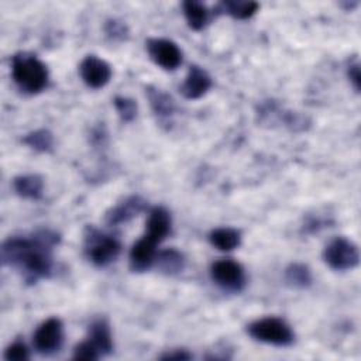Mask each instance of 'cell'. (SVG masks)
<instances>
[{"mask_svg": "<svg viewBox=\"0 0 361 361\" xmlns=\"http://www.w3.org/2000/svg\"><path fill=\"white\" fill-rule=\"evenodd\" d=\"M13 189L23 199L38 200L44 192V179L35 173L20 175L13 179Z\"/></svg>", "mask_w": 361, "mask_h": 361, "instance_id": "16", "label": "cell"}, {"mask_svg": "<svg viewBox=\"0 0 361 361\" xmlns=\"http://www.w3.org/2000/svg\"><path fill=\"white\" fill-rule=\"evenodd\" d=\"M30 358L27 345L23 341H14L4 350L6 361H25Z\"/></svg>", "mask_w": 361, "mask_h": 361, "instance_id": "25", "label": "cell"}, {"mask_svg": "<svg viewBox=\"0 0 361 361\" xmlns=\"http://www.w3.org/2000/svg\"><path fill=\"white\" fill-rule=\"evenodd\" d=\"M259 4L257 1H238V0H226L219 3L214 7L216 14H228L234 18L238 20H247L250 17H252L257 10H258Z\"/></svg>", "mask_w": 361, "mask_h": 361, "instance_id": "19", "label": "cell"}, {"mask_svg": "<svg viewBox=\"0 0 361 361\" xmlns=\"http://www.w3.org/2000/svg\"><path fill=\"white\" fill-rule=\"evenodd\" d=\"M104 32H106V37L110 41H114V42H121V41H126L128 38L127 24L121 20H117V18H110V20L106 21Z\"/></svg>", "mask_w": 361, "mask_h": 361, "instance_id": "24", "label": "cell"}, {"mask_svg": "<svg viewBox=\"0 0 361 361\" xmlns=\"http://www.w3.org/2000/svg\"><path fill=\"white\" fill-rule=\"evenodd\" d=\"M209 241L220 251H231L241 243V234L233 227H217L209 233Z\"/></svg>", "mask_w": 361, "mask_h": 361, "instance_id": "20", "label": "cell"}, {"mask_svg": "<svg viewBox=\"0 0 361 361\" xmlns=\"http://www.w3.org/2000/svg\"><path fill=\"white\" fill-rule=\"evenodd\" d=\"M59 243V234L41 228L31 235H13L3 241L0 258L3 265L16 268L27 283L48 278L54 268L52 251Z\"/></svg>", "mask_w": 361, "mask_h": 361, "instance_id": "1", "label": "cell"}, {"mask_svg": "<svg viewBox=\"0 0 361 361\" xmlns=\"http://www.w3.org/2000/svg\"><path fill=\"white\" fill-rule=\"evenodd\" d=\"M210 75L199 65H190L188 75L180 86V92L186 99L195 100L204 96L212 87Z\"/></svg>", "mask_w": 361, "mask_h": 361, "instance_id": "12", "label": "cell"}, {"mask_svg": "<svg viewBox=\"0 0 361 361\" xmlns=\"http://www.w3.org/2000/svg\"><path fill=\"white\" fill-rule=\"evenodd\" d=\"M323 259L334 271H348L358 265L360 251L351 240L336 237L324 247Z\"/></svg>", "mask_w": 361, "mask_h": 361, "instance_id": "5", "label": "cell"}, {"mask_svg": "<svg viewBox=\"0 0 361 361\" xmlns=\"http://www.w3.org/2000/svg\"><path fill=\"white\" fill-rule=\"evenodd\" d=\"M83 251L86 258L96 267H107L114 262L121 251L120 241L110 235L104 234L100 230L89 226L85 231Z\"/></svg>", "mask_w": 361, "mask_h": 361, "instance_id": "3", "label": "cell"}, {"mask_svg": "<svg viewBox=\"0 0 361 361\" xmlns=\"http://www.w3.org/2000/svg\"><path fill=\"white\" fill-rule=\"evenodd\" d=\"M285 281L289 286L296 289H305L312 285L313 276L310 272V268L302 262H293L289 264L285 269Z\"/></svg>", "mask_w": 361, "mask_h": 361, "instance_id": "21", "label": "cell"}, {"mask_svg": "<svg viewBox=\"0 0 361 361\" xmlns=\"http://www.w3.org/2000/svg\"><path fill=\"white\" fill-rule=\"evenodd\" d=\"M97 358H100V354L96 351V348L87 340L79 343L73 348V360H89V361H93V360H97Z\"/></svg>", "mask_w": 361, "mask_h": 361, "instance_id": "26", "label": "cell"}, {"mask_svg": "<svg viewBox=\"0 0 361 361\" xmlns=\"http://www.w3.org/2000/svg\"><path fill=\"white\" fill-rule=\"evenodd\" d=\"M347 76H348V80H350V83L353 85L354 90H355V92H360L361 75H360V63H358V61H354V62H351V63L348 65Z\"/></svg>", "mask_w": 361, "mask_h": 361, "instance_id": "27", "label": "cell"}, {"mask_svg": "<svg viewBox=\"0 0 361 361\" xmlns=\"http://www.w3.org/2000/svg\"><path fill=\"white\" fill-rule=\"evenodd\" d=\"M192 358V355L186 351V350H171L165 354L161 355V360H176V361H180V360H189Z\"/></svg>", "mask_w": 361, "mask_h": 361, "instance_id": "28", "label": "cell"}, {"mask_svg": "<svg viewBox=\"0 0 361 361\" xmlns=\"http://www.w3.org/2000/svg\"><path fill=\"white\" fill-rule=\"evenodd\" d=\"M171 226H172V220H171L169 212L165 207L157 206L151 209L148 213L144 237L151 243H154L155 245H158L171 233Z\"/></svg>", "mask_w": 361, "mask_h": 361, "instance_id": "11", "label": "cell"}, {"mask_svg": "<svg viewBox=\"0 0 361 361\" xmlns=\"http://www.w3.org/2000/svg\"><path fill=\"white\" fill-rule=\"evenodd\" d=\"M111 66L96 55H87L79 65V75L90 89H100L111 79Z\"/></svg>", "mask_w": 361, "mask_h": 361, "instance_id": "9", "label": "cell"}, {"mask_svg": "<svg viewBox=\"0 0 361 361\" xmlns=\"http://www.w3.org/2000/svg\"><path fill=\"white\" fill-rule=\"evenodd\" d=\"M147 52L155 65L165 71H173L182 63V51L176 42L166 38H149Z\"/></svg>", "mask_w": 361, "mask_h": 361, "instance_id": "8", "label": "cell"}, {"mask_svg": "<svg viewBox=\"0 0 361 361\" xmlns=\"http://www.w3.org/2000/svg\"><path fill=\"white\" fill-rule=\"evenodd\" d=\"M63 343V324L58 317H49L42 322L32 336L35 350L42 355L56 353Z\"/></svg>", "mask_w": 361, "mask_h": 361, "instance_id": "7", "label": "cell"}, {"mask_svg": "<svg viewBox=\"0 0 361 361\" xmlns=\"http://www.w3.org/2000/svg\"><path fill=\"white\" fill-rule=\"evenodd\" d=\"M155 244L147 240L144 235L130 250V268L133 272H144L154 265L157 255Z\"/></svg>", "mask_w": 361, "mask_h": 361, "instance_id": "14", "label": "cell"}, {"mask_svg": "<svg viewBox=\"0 0 361 361\" xmlns=\"http://www.w3.org/2000/svg\"><path fill=\"white\" fill-rule=\"evenodd\" d=\"M145 94L148 97L152 113L159 121H169L173 117L176 104L171 94L155 86H147Z\"/></svg>", "mask_w": 361, "mask_h": 361, "instance_id": "13", "label": "cell"}, {"mask_svg": "<svg viewBox=\"0 0 361 361\" xmlns=\"http://www.w3.org/2000/svg\"><path fill=\"white\" fill-rule=\"evenodd\" d=\"M213 282L226 292H240L244 289L247 278L241 264L233 259H219L210 267Z\"/></svg>", "mask_w": 361, "mask_h": 361, "instance_id": "6", "label": "cell"}, {"mask_svg": "<svg viewBox=\"0 0 361 361\" xmlns=\"http://www.w3.org/2000/svg\"><path fill=\"white\" fill-rule=\"evenodd\" d=\"M145 209H147V202L141 196L133 195V196L126 197L118 204L110 207L106 212L104 221H106L107 226H111V227L113 226H120L123 223L130 221L131 219L138 216Z\"/></svg>", "mask_w": 361, "mask_h": 361, "instance_id": "10", "label": "cell"}, {"mask_svg": "<svg viewBox=\"0 0 361 361\" xmlns=\"http://www.w3.org/2000/svg\"><path fill=\"white\" fill-rule=\"evenodd\" d=\"M23 142L37 152H49L54 148V134L47 128H38L25 134Z\"/></svg>", "mask_w": 361, "mask_h": 361, "instance_id": "22", "label": "cell"}, {"mask_svg": "<svg viewBox=\"0 0 361 361\" xmlns=\"http://www.w3.org/2000/svg\"><path fill=\"white\" fill-rule=\"evenodd\" d=\"M182 8L186 23L193 31H200L209 24L210 11L203 3L196 0H186L182 3Z\"/></svg>", "mask_w": 361, "mask_h": 361, "instance_id": "18", "label": "cell"}, {"mask_svg": "<svg viewBox=\"0 0 361 361\" xmlns=\"http://www.w3.org/2000/svg\"><path fill=\"white\" fill-rule=\"evenodd\" d=\"M154 264L165 275H176L185 268V257L175 248L161 250L157 252Z\"/></svg>", "mask_w": 361, "mask_h": 361, "instance_id": "17", "label": "cell"}, {"mask_svg": "<svg viewBox=\"0 0 361 361\" xmlns=\"http://www.w3.org/2000/svg\"><path fill=\"white\" fill-rule=\"evenodd\" d=\"M113 104L123 123H131L135 120L138 113V104L134 99L127 96H116Z\"/></svg>", "mask_w": 361, "mask_h": 361, "instance_id": "23", "label": "cell"}, {"mask_svg": "<svg viewBox=\"0 0 361 361\" xmlns=\"http://www.w3.org/2000/svg\"><path fill=\"white\" fill-rule=\"evenodd\" d=\"M87 341L102 355H107L113 351V338L110 326L106 319H96L87 329Z\"/></svg>", "mask_w": 361, "mask_h": 361, "instance_id": "15", "label": "cell"}, {"mask_svg": "<svg viewBox=\"0 0 361 361\" xmlns=\"http://www.w3.org/2000/svg\"><path fill=\"white\" fill-rule=\"evenodd\" d=\"M11 78L27 94H37L48 86L49 73L42 61L30 52H18L11 58Z\"/></svg>", "mask_w": 361, "mask_h": 361, "instance_id": "2", "label": "cell"}, {"mask_svg": "<svg viewBox=\"0 0 361 361\" xmlns=\"http://www.w3.org/2000/svg\"><path fill=\"white\" fill-rule=\"evenodd\" d=\"M247 333L257 341L276 347H288L295 341L292 327L283 319L274 316L251 322L247 326Z\"/></svg>", "mask_w": 361, "mask_h": 361, "instance_id": "4", "label": "cell"}]
</instances>
